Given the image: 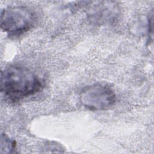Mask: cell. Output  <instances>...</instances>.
<instances>
[{"label": "cell", "instance_id": "6da1fadb", "mask_svg": "<svg viewBox=\"0 0 154 154\" xmlns=\"http://www.w3.org/2000/svg\"><path fill=\"white\" fill-rule=\"evenodd\" d=\"M42 88V84L38 77L27 68L13 66L1 72V91L12 102L34 95Z\"/></svg>", "mask_w": 154, "mask_h": 154}, {"label": "cell", "instance_id": "7a4b0ae2", "mask_svg": "<svg viewBox=\"0 0 154 154\" xmlns=\"http://www.w3.org/2000/svg\"><path fill=\"white\" fill-rule=\"evenodd\" d=\"M36 20L34 12L24 6H13L2 10L1 28L8 34H22L32 27Z\"/></svg>", "mask_w": 154, "mask_h": 154}, {"label": "cell", "instance_id": "3957f363", "mask_svg": "<svg viewBox=\"0 0 154 154\" xmlns=\"http://www.w3.org/2000/svg\"><path fill=\"white\" fill-rule=\"evenodd\" d=\"M116 94L108 87L99 84L84 88L79 95L81 103L91 111L109 109L116 103Z\"/></svg>", "mask_w": 154, "mask_h": 154}, {"label": "cell", "instance_id": "277c9868", "mask_svg": "<svg viewBox=\"0 0 154 154\" xmlns=\"http://www.w3.org/2000/svg\"><path fill=\"white\" fill-rule=\"evenodd\" d=\"M16 144L14 140H11L5 134H2L1 136V153H9L15 149Z\"/></svg>", "mask_w": 154, "mask_h": 154}]
</instances>
